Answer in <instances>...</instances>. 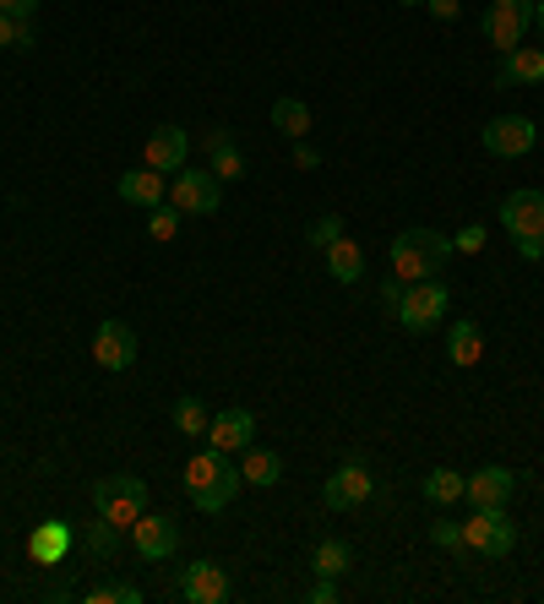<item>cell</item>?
Listing matches in <instances>:
<instances>
[{"mask_svg": "<svg viewBox=\"0 0 544 604\" xmlns=\"http://www.w3.org/2000/svg\"><path fill=\"white\" fill-rule=\"evenodd\" d=\"M38 5H44V0H0V11H5V16H33Z\"/></svg>", "mask_w": 544, "mask_h": 604, "instance_id": "obj_37", "label": "cell"}, {"mask_svg": "<svg viewBox=\"0 0 544 604\" xmlns=\"http://www.w3.org/2000/svg\"><path fill=\"white\" fill-rule=\"evenodd\" d=\"M305 600H310V604H332V600H338V589H332V578H316Z\"/></svg>", "mask_w": 544, "mask_h": 604, "instance_id": "obj_34", "label": "cell"}, {"mask_svg": "<svg viewBox=\"0 0 544 604\" xmlns=\"http://www.w3.org/2000/svg\"><path fill=\"white\" fill-rule=\"evenodd\" d=\"M180 218H185V213H180L174 202H158V207H147V235H152V240H174Z\"/></svg>", "mask_w": 544, "mask_h": 604, "instance_id": "obj_28", "label": "cell"}, {"mask_svg": "<svg viewBox=\"0 0 544 604\" xmlns=\"http://www.w3.org/2000/svg\"><path fill=\"white\" fill-rule=\"evenodd\" d=\"M430 539H435L441 550H452V556H474L468 539H463V523H446V517H441V523H430Z\"/></svg>", "mask_w": 544, "mask_h": 604, "instance_id": "obj_32", "label": "cell"}, {"mask_svg": "<svg viewBox=\"0 0 544 604\" xmlns=\"http://www.w3.org/2000/svg\"><path fill=\"white\" fill-rule=\"evenodd\" d=\"M321 501H327L332 512H354V506H365V501H371V468H365V463H343V468L321 485Z\"/></svg>", "mask_w": 544, "mask_h": 604, "instance_id": "obj_10", "label": "cell"}, {"mask_svg": "<svg viewBox=\"0 0 544 604\" xmlns=\"http://www.w3.org/2000/svg\"><path fill=\"white\" fill-rule=\"evenodd\" d=\"M132 545L147 556V561H169V556L180 550V528H174V517L141 512V517L132 523Z\"/></svg>", "mask_w": 544, "mask_h": 604, "instance_id": "obj_12", "label": "cell"}, {"mask_svg": "<svg viewBox=\"0 0 544 604\" xmlns=\"http://www.w3.org/2000/svg\"><path fill=\"white\" fill-rule=\"evenodd\" d=\"M207 420H213V414H207L196 398H180V403H174V431H180V436H207Z\"/></svg>", "mask_w": 544, "mask_h": 604, "instance_id": "obj_27", "label": "cell"}, {"mask_svg": "<svg viewBox=\"0 0 544 604\" xmlns=\"http://www.w3.org/2000/svg\"><path fill=\"white\" fill-rule=\"evenodd\" d=\"M218 196H224V180L213 174V169H180L174 180H169V202L191 218V213H218Z\"/></svg>", "mask_w": 544, "mask_h": 604, "instance_id": "obj_7", "label": "cell"}, {"mask_svg": "<svg viewBox=\"0 0 544 604\" xmlns=\"http://www.w3.org/2000/svg\"><path fill=\"white\" fill-rule=\"evenodd\" d=\"M82 545H88L93 556H115V545H121V528H115L110 517H99L93 528H82Z\"/></svg>", "mask_w": 544, "mask_h": 604, "instance_id": "obj_29", "label": "cell"}, {"mask_svg": "<svg viewBox=\"0 0 544 604\" xmlns=\"http://www.w3.org/2000/svg\"><path fill=\"white\" fill-rule=\"evenodd\" d=\"M398 5H424V0H398Z\"/></svg>", "mask_w": 544, "mask_h": 604, "instance_id": "obj_41", "label": "cell"}, {"mask_svg": "<svg viewBox=\"0 0 544 604\" xmlns=\"http://www.w3.org/2000/svg\"><path fill=\"white\" fill-rule=\"evenodd\" d=\"M446 316V284L424 278V284H408L404 289V305H398V321L408 332H430L435 321Z\"/></svg>", "mask_w": 544, "mask_h": 604, "instance_id": "obj_9", "label": "cell"}, {"mask_svg": "<svg viewBox=\"0 0 544 604\" xmlns=\"http://www.w3.org/2000/svg\"><path fill=\"white\" fill-rule=\"evenodd\" d=\"M305 240H310L316 251H327V246H338V240H343V218H338V213H321V218H316V224L305 229Z\"/></svg>", "mask_w": 544, "mask_h": 604, "instance_id": "obj_30", "label": "cell"}, {"mask_svg": "<svg viewBox=\"0 0 544 604\" xmlns=\"http://www.w3.org/2000/svg\"><path fill=\"white\" fill-rule=\"evenodd\" d=\"M310 567H316V578H343V572L354 567L349 539H321V545H316V556H310Z\"/></svg>", "mask_w": 544, "mask_h": 604, "instance_id": "obj_26", "label": "cell"}, {"mask_svg": "<svg viewBox=\"0 0 544 604\" xmlns=\"http://www.w3.org/2000/svg\"><path fill=\"white\" fill-rule=\"evenodd\" d=\"M446 257H452V240L441 235V229H404L398 240H393V278H404V284H424V278H435L441 267H446Z\"/></svg>", "mask_w": 544, "mask_h": 604, "instance_id": "obj_2", "label": "cell"}, {"mask_svg": "<svg viewBox=\"0 0 544 604\" xmlns=\"http://www.w3.org/2000/svg\"><path fill=\"white\" fill-rule=\"evenodd\" d=\"M534 27V0H490L485 11V38L496 44V55H512Z\"/></svg>", "mask_w": 544, "mask_h": 604, "instance_id": "obj_6", "label": "cell"}, {"mask_svg": "<svg viewBox=\"0 0 544 604\" xmlns=\"http://www.w3.org/2000/svg\"><path fill=\"white\" fill-rule=\"evenodd\" d=\"M294 163H299V169H316V163H321V152H316L310 143H305V137H299V143H294Z\"/></svg>", "mask_w": 544, "mask_h": 604, "instance_id": "obj_36", "label": "cell"}, {"mask_svg": "<svg viewBox=\"0 0 544 604\" xmlns=\"http://www.w3.org/2000/svg\"><path fill=\"white\" fill-rule=\"evenodd\" d=\"M207 158H213V174L218 180H240L246 174V158H240L229 132H207Z\"/></svg>", "mask_w": 544, "mask_h": 604, "instance_id": "obj_23", "label": "cell"}, {"mask_svg": "<svg viewBox=\"0 0 544 604\" xmlns=\"http://www.w3.org/2000/svg\"><path fill=\"white\" fill-rule=\"evenodd\" d=\"M272 126L283 132V137H310V104H299V99H272Z\"/></svg>", "mask_w": 544, "mask_h": 604, "instance_id": "obj_25", "label": "cell"}, {"mask_svg": "<svg viewBox=\"0 0 544 604\" xmlns=\"http://www.w3.org/2000/svg\"><path fill=\"white\" fill-rule=\"evenodd\" d=\"M540 38H544V27H540Z\"/></svg>", "mask_w": 544, "mask_h": 604, "instance_id": "obj_42", "label": "cell"}, {"mask_svg": "<svg viewBox=\"0 0 544 604\" xmlns=\"http://www.w3.org/2000/svg\"><path fill=\"white\" fill-rule=\"evenodd\" d=\"M180 594L191 604H224L229 600V572L218 561H191L180 572Z\"/></svg>", "mask_w": 544, "mask_h": 604, "instance_id": "obj_13", "label": "cell"}, {"mask_svg": "<svg viewBox=\"0 0 544 604\" xmlns=\"http://www.w3.org/2000/svg\"><path fill=\"white\" fill-rule=\"evenodd\" d=\"M540 82H544V49L518 44L512 55H501V66H496V88H540Z\"/></svg>", "mask_w": 544, "mask_h": 604, "instance_id": "obj_16", "label": "cell"}, {"mask_svg": "<svg viewBox=\"0 0 544 604\" xmlns=\"http://www.w3.org/2000/svg\"><path fill=\"white\" fill-rule=\"evenodd\" d=\"M327 273H332L338 284H360V278H365V251L343 235L338 246H327Z\"/></svg>", "mask_w": 544, "mask_h": 604, "instance_id": "obj_20", "label": "cell"}, {"mask_svg": "<svg viewBox=\"0 0 544 604\" xmlns=\"http://www.w3.org/2000/svg\"><path fill=\"white\" fill-rule=\"evenodd\" d=\"M115 604H141V589L136 583H115Z\"/></svg>", "mask_w": 544, "mask_h": 604, "instance_id": "obj_38", "label": "cell"}, {"mask_svg": "<svg viewBox=\"0 0 544 604\" xmlns=\"http://www.w3.org/2000/svg\"><path fill=\"white\" fill-rule=\"evenodd\" d=\"M66 550H71V528H66V523H38L33 539H27V556H33L38 567H60Z\"/></svg>", "mask_w": 544, "mask_h": 604, "instance_id": "obj_19", "label": "cell"}, {"mask_svg": "<svg viewBox=\"0 0 544 604\" xmlns=\"http://www.w3.org/2000/svg\"><path fill=\"white\" fill-rule=\"evenodd\" d=\"M534 27H544V0H534Z\"/></svg>", "mask_w": 544, "mask_h": 604, "instance_id": "obj_40", "label": "cell"}, {"mask_svg": "<svg viewBox=\"0 0 544 604\" xmlns=\"http://www.w3.org/2000/svg\"><path fill=\"white\" fill-rule=\"evenodd\" d=\"M0 49H33L27 16H5V11H0Z\"/></svg>", "mask_w": 544, "mask_h": 604, "instance_id": "obj_31", "label": "cell"}, {"mask_svg": "<svg viewBox=\"0 0 544 604\" xmlns=\"http://www.w3.org/2000/svg\"><path fill=\"white\" fill-rule=\"evenodd\" d=\"M240 468L229 463V453H218V447H207V453H196L185 463V495L202 506V512H224L235 495H240Z\"/></svg>", "mask_w": 544, "mask_h": 604, "instance_id": "obj_1", "label": "cell"}, {"mask_svg": "<svg viewBox=\"0 0 544 604\" xmlns=\"http://www.w3.org/2000/svg\"><path fill=\"white\" fill-rule=\"evenodd\" d=\"M240 479L246 485H262V490H272L277 479H283V457L268 453V447H246V463H240Z\"/></svg>", "mask_w": 544, "mask_h": 604, "instance_id": "obj_24", "label": "cell"}, {"mask_svg": "<svg viewBox=\"0 0 544 604\" xmlns=\"http://www.w3.org/2000/svg\"><path fill=\"white\" fill-rule=\"evenodd\" d=\"M419 490H424V501H435V506H452V501H463V490H468V474H457V468H430Z\"/></svg>", "mask_w": 544, "mask_h": 604, "instance_id": "obj_22", "label": "cell"}, {"mask_svg": "<svg viewBox=\"0 0 544 604\" xmlns=\"http://www.w3.org/2000/svg\"><path fill=\"white\" fill-rule=\"evenodd\" d=\"M501 229L512 235L523 262H544V191L523 185L501 202Z\"/></svg>", "mask_w": 544, "mask_h": 604, "instance_id": "obj_3", "label": "cell"}, {"mask_svg": "<svg viewBox=\"0 0 544 604\" xmlns=\"http://www.w3.org/2000/svg\"><path fill=\"white\" fill-rule=\"evenodd\" d=\"M452 251H463V257H474V251H485V229H479V224H468V229H457V235H452Z\"/></svg>", "mask_w": 544, "mask_h": 604, "instance_id": "obj_33", "label": "cell"}, {"mask_svg": "<svg viewBox=\"0 0 544 604\" xmlns=\"http://www.w3.org/2000/svg\"><path fill=\"white\" fill-rule=\"evenodd\" d=\"M463 539H468V550H474V556H490V561H501V556H512V545H518V528H512L507 506H474V517L463 523Z\"/></svg>", "mask_w": 544, "mask_h": 604, "instance_id": "obj_5", "label": "cell"}, {"mask_svg": "<svg viewBox=\"0 0 544 604\" xmlns=\"http://www.w3.org/2000/svg\"><path fill=\"white\" fill-rule=\"evenodd\" d=\"M93 506H99V517H110L115 528H132L136 517L147 512V479H136V474L99 479V485H93Z\"/></svg>", "mask_w": 544, "mask_h": 604, "instance_id": "obj_4", "label": "cell"}, {"mask_svg": "<svg viewBox=\"0 0 544 604\" xmlns=\"http://www.w3.org/2000/svg\"><path fill=\"white\" fill-rule=\"evenodd\" d=\"M163 191H169V180L158 169H126L121 174V202H132V207H158Z\"/></svg>", "mask_w": 544, "mask_h": 604, "instance_id": "obj_18", "label": "cell"}, {"mask_svg": "<svg viewBox=\"0 0 544 604\" xmlns=\"http://www.w3.org/2000/svg\"><path fill=\"white\" fill-rule=\"evenodd\" d=\"M479 143L490 158H523V152L540 148V126L529 121V115H496L485 132H479Z\"/></svg>", "mask_w": 544, "mask_h": 604, "instance_id": "obj_8", "label": "cell"}, {"mask_svg": "<svg viewBox=\"0 0 544 604\" xmlns=\"http://www.w3.org/2000/svg\"><path fill=\"white\" fill-rule=\"evenodd\" d=\"M430 5V16H441V22H457V11H463V0H424Z\"/></svg>", "mask_w": 544, "mask_h": 604, "instance_id": "obj_35", "label": "cell"}, {"mask_svg": "<svg viewBox=\"0 0 544 604\" xmlns=\"http://www.w3.org/2000/svg\"><path fill=\"white\" fill-rule=\"evenodd\" d=\"M512 490H518V474L501 468V463H485L479 474H468V490H463V495H468L474 506H507Z\"/></svg>", "mask_w": 544, "mask_h": 604, "instance_id": "obj_15", "label": "cell"}, {"mask_svg": "<svg viewBox=\"0 0 544 604\" xmlns=\"http://www.w3.org/2000/svg\"><path fill=\"white\" fill-rule=\"evenodd\" d=\"M93 360H99V371H132L136 332L126 321H99V332H93Z\"/></svg>", "mask_w": 544, "mask_h": 604, "instance_id": "obj_11", "label": "cell"}, {"mask_svg": "<svg viewBox=\"0 0 544 604\" xmlns=\"http://www.w3.org/2000/svg\"><path fill=\"white\" fill-rule=\"evenodd\" d=\"M185 152H191V143H185V132L180 126H158L152 137H147V169H158V174H180L185 169Z\"/></svg>", "mask_w": 544, "mask_h": 604, "instance_id": "obj_17", "label": "cell"}, {"mask_svg": "<svg viewBox=\"0 0 544 604\" xmlns=\"http://www.w3.org/2000/svg\"><path fill=\"white\" fill-rule=\"evenodd\" d=\"M479 354H485V332H479L474 321H452V332H446V360H452V365H479Z\"/></svg>", "mask_w": 544, "mask_h": 604, "instance_id": "obj_21", "label": "cell"}, {"mask_svg": "<svg viewBox=\"0 0 544 604\" xmlns=\"http://www.w3.org/2000/svg\"><path fill=\"white\" fill-rule=\"evenodd\" d=\"M251 436H257L251 409H224V414H213V420H207V442H213L218 453H246V447H251Z\"/></svg>", "mask_w": 544, "mask_h": 604, "instance_id": "obj_14", "label": "cell"}, {"mask_svg": "<svg viewBox=\"0 0 544 604\" xmlns=\"http://www.w3.org/2000/svg\"><path fill=\"white\" fill-rule=\"evenodd\" d=\"M88 604H115V583H99V589H88Z\"/></svg>", "mask_w": 544, "mask_h": 604, "instance_id": "obj_39", "label": "cell"}]
</instances>
